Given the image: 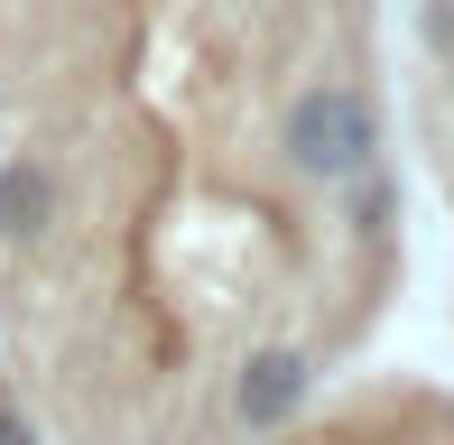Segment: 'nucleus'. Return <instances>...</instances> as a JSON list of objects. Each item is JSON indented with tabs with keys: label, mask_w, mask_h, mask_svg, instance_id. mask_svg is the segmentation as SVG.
Listing matches in <instances>:
<instances>
[{
	"label": "nucleus",
	"mask_w": 454,
	"mask_h": 445,
	"mask_svg": "<svg viewBox=\"0 0 454 445\" xmlns=\"http://www.w3.org/2000/svg\"><path fill=\"white\" fill-rule=\"evenodd\" d=\"M380 66V0H0V158L47 222L0 269V362L66 445H251L380 334L399 158L325 195L278 112Z\"/></svg>",
	"instance_id": "1"
},
{
	"label": "nucleus",
	"mask_w": 454,
	"mask_h": 445,
	"mask_svg": "<svg viewBox=\"0 0 454 445\" xmlns=\"http://www.w3.org/2000/svg\"><path fill=\"white\" fill-rule=\"evenodd\" d=\"M251 445H454V390L427 371H362V380H325L287 427Z\"/></svg>",
	"instance_id": "2"
},
{
	"label": "nucleus",
	"mask_w": 454,
	"mask_h": 445,
	"mask_svg": "<svg viewBox=\"0 0 454 445\" xmlns=\"http://www.w3.org/2000/svg\"><path fill=\"white\" fill-rule=\"evenodd\" d=\"M408 47H418V130L454 112V0H408Z\"/></svg>",
	"instance_id": "3"
}]
</instances>
